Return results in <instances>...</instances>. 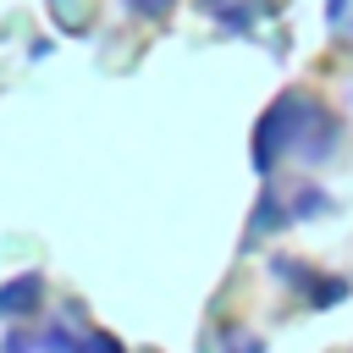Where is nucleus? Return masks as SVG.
I'll return each instance as SVG.
<instances>
[{"label": "nucleus", "instance_id": "nucleus-1", "mask_svg": "<svg viewBox=\"0 0 353 353\" xmlns=\"http://www.w3.org/2000/svg\"><path fill=\"white\" fill-rule=\"evenodd\" d=\"M33 298H39V276H22V281L0 287V314H22Z\"/></svg>", "mask_w": 353, "mask_h": 353}]
</instances>
